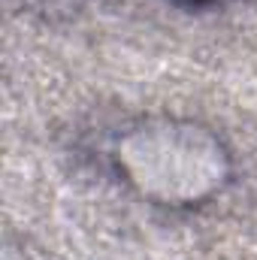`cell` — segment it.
Listing matches in <instances>:
<instances>
[{
  "label": "cell",
  "instance_id": "cell-1",
  "mask_svg": "<svg viewBox=\"0 0 257 260\" xmlns=\"http://www.w3.org/2000/svg\"><path fill=\"white\" fill-rule=\"evenodd\" d=\"M118 173L160 206H197L230 179V154L209 127L148 121L118 139Z\"/></svg>",
  "mask_w": 257,
  "mask_h": 260
},
{
  "label": "cell",
  "instance_id": "cell-2",
  "mask_svg": "<svg viewBox=\"0 0 257 260\" xmlns=\"http://www.w3.org/2000/svg\"><path fill=\"white\" fill-rule=\"evenodd\" d=\"M182 3H191V6H206V3H212V0H182Z\"/></svg>",
  "mask_w": 257,
  "mask_h": 260
}]
</instances>
